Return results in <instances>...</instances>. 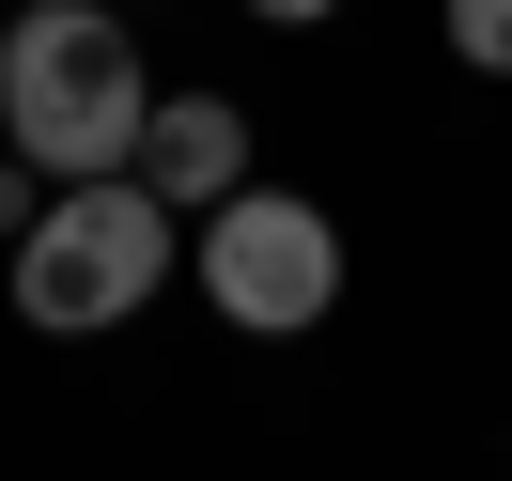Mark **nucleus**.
Returning <instances> with one entry per match:
<instances>
[{"label": "nucleus", "mask_w": 512, "mask_h": 481, "mask_svg": "<svg viewBox=\"0 0 512 481\" xmlns=\"http://www.w3.org/2000/svg\"><path fill=\"white\" fill-rule=\"evenodd\" d=\"M32 218H47V171H32V156H0V249H16Z\"/></svg>", "instance_id": "nucleus-6"}, {"label": "nucleus", "mask_w": 512, "mask_h": 481, "mask_svg": "<svg viewBox=\"0 0 512 481\" xmlns=\"http://www.w3.org/2000/svg\"><path fill=\"white\" fill-rule=\"evenodd\" d=\"M187 264H202V295H218V326H249V342H295V326L342 311V218L295 202V187H233L218 218L187 233Z\"/></svg>", "instance_id": "nucleus-3"}, {"label": "nucleus", "mask_w": 512, "mask_h": 481, "mask_svg": "<svg viewBox=\"0 0 512 481\" xmlns=\"http://www.w3.org/2000/svg\"><path fill=\"white\" fill-rule=\"evenodd\" d=\"M171 264H187V218L140 171H109V187H47V218L0 249V295L32 342H109L125 311H156Z\"/></svg>", "instance_id": "nucleus-2"}, {"label": "nucleus", "mask_w": 512, "mask_h": 481, "mask_svg": "<svg viewBox=\"0 0 512 481\" xmlns=\"http://www.w3.org/2000/svg\"><path fill=\"white\" fill-rule=\"evenodd\" d=\"M140 125H156V78L109 0H32L0 32V156H32L47 187H109L140 171Z\"/></svg>", "instance_id": "nucleus-1"}, {"label": "nucleus", "mask_w": 512, "mask_h": 481, "mask_svg": "<svg viewBox=\"0 0 512 481\" xmlns=\"http://www.w3.org/2000/svg\"><path fill=\"white\" fill-rule=\"evenodd\" d=\"M233 16H264V32H326L342 0H233Z\"/></svg>", "instance_id": "nucleus-7"}, {"label": "nucleus", "mask_w": 512, "mask_h": 481, "mask_svg": "<svg viewBox=\"0 0 512 481\" xmlns=\"http://www.w3.org/2000/svg\"><path fill=\"white\" fill-rule=\"evenodd\" d=\"M450 63H466V78H512V0H450Z\"/></svg>", "instance_id": "nucleus-5"}, {"label": "nucleus", "mask_w": 512, "mask_h": 481, "mask_svg": "<svg viewBox=\"0 0 512 481\" xmlns=\"http://www.w3.org/2000/svg\"><path fill=\"white\" fill-rule=\"evenodd\" d=\"M140 187L202 233L233 187H264V171H249V109H233V94H156V125H140Z\"/></svg>", "instance_id": "nucleus-4"}]
</instances>
